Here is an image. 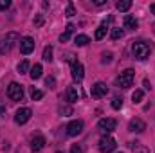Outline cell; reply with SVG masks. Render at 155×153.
Returning <instances> with one entry per match:
<instances>
[{
  "label": "cell",
  "mask_w": 155,
  "mask_h": 153,
  "mask_svg": "<svg viewBox=\"0 0 155 153\" xmlns=\"http://www.w3.org/2000/svg\"><path fill=\"white\" fill-rule=\"evenodd\" d=\"M132 54H134L135 60L143 61V60H146L150 56V45L144 43V41H134L132 43Z\"/></svg>",
  "instance_id": "cell-1"
},
{
  "label": "cell",
  "mask_w": 155,
  "mask_h": 153,
  "mask_svg": "<svg viewBox=\"0 0 155 153\" xmlns=\"http://www.w3.org/2000/svg\"><path fill=\"white\" fill-rule=\"evenodd\" d=\"M18 33H15V31H11V33H7L4 38L0 40V54H7L13 47H15V43L18 41Z\"/></svg>",
  "instance_id": "cell-2"
},
{
  "label": "cell",
  "mask_w": 155,
  "mask_h": 153,
  "mask_svg": "<svg viewBox=\"0 0 155 153\" xmlns=\"http://www.w3.org/2000/svg\"><path fill=\"white\" fill-rule=\"evenodd\" d=\"M134 76H135V70H132V69L123 70L116 79V86H119V88H130L132 83H134Z\"/></svg>",
  "instance_id": "cell-3"
},
{
  "label": "cell",
  "mask_w": 155,
  "mask_h": 153,
  "mask_svg": "<svg viewBox=\"0 0 155 153\" xmlns=\"http://www.w3.org/2000/svg\"><path fill=\"white\" fill-rule=\"evenodd\" d=\"M7 97L11 99V101H22L24 99V88H22V85H18V83H9V86H7Z\"/></svg>",
  "instance_id": "cell-4"
},
{
  "label": "cell",
  "mask_w": 155,
  "mask_h": 153,
  "mask_svg": "<svg viewBox=\"0 0 155 153\" xmlns=\"http://www.w3.org/2000/svg\"><path fill=\"white\" fill-rule=\"evenodd\" d=\"M116 126H117V121L116 119H112V117L101 119V121L97 122V128H99L101 133H112V132L116 130Z\"/></svg>",
  "instance_id": "cell-5"
},
{
  "label": "cell",
  "mask_w": 155,
  "mask_h": 153,
  "mask_svg": "<svg viewBox=\"0 0 155 153\" xmlns=\"http://www.w3.org/2000/svg\"><path fill=\"white\" fill-rule=\"evenodd\" d=\"M90 94H92V97H94V99H101V97H105V96L108 94V86H107L103 81H97V83H94V85H92Z\"/></svg>",
  "instance_id": "cell-6"
},
{
  "label": "cell",
  "mask_w": 155,
  "mask_h": 153,
  "mask_svg": "<svg viewBox=\"0 0 155 153\" xmlns=\"http://www.w3.org/2000/svg\"><path fill=\"white\" fill-rule=\"evenodd\" d=\"M117 148V144H116V141L112 139V137H103L101 141H99V151L101 153H112L114 150Z\"/></svg>",
  "instance_id": "cell-7"
},
{
  "label": "cell",
  "mask_w": 155,
  "mask_h": 153,
  "mask_svg": "<svg viewBox=\"0 0 155 153\" xmlns=\"http://www.w3.org/2000/svg\"><path fill=\"white\" fill-rule=\"evenodd\" d=\"M35 50V40L31 36H24L20 40V52L22 54H31Z\"/></svg>",
  "instance_id": "cell-8"
},
{
  "label": "cell",
  "mask_w": 155,
  "mask_h": 153,
  "mask_svg": "<svg viewBox=\"0 0 155 153\" xmlns=\"http://www.w3.org/2000/svg\"><path fill=\"white\" fill-rule=\"evenodd\" d=\"M83 132V121H72V122H69L67 124V135H71V137H76Z\"/></svg>",
  "instance_id": "cell-9"
},
{
  "label": "cell",
  "mask_w": 155,
  "mask_h": 153,
  "mask_svg": "<svg viewBox=\"0 0 155 153\" xmlns=\"http://www.w3.org/2000/svg\"><path fill=\"white\" fill-rule=\"evenodd\" d=\"M31 108H20V110H16V114H15V121L18 122V124H25L29 119H31Z\"/></svg>",
  "instance_id": "cell-10"
},
{
  "label": "cell",
  "mask_w": 155,
  "mask_h": 153,
  "mask_svg": "<svg viewBox=\"0 0 155 153\" xmlns=\"http://www.w3.org/2000/svg\"><path fill=\"white\" fill-rule=\"evenodd\" d=\"M128 130H130V132H134V133H141V132H144V130H146V122H144L143 119L135 117V119H132V121H130Z\"/></svg>",
  "instance_id": "cell-11"
},
{
  "label": "cell",
  "mask_w": 155,
  "mask_h": 153,
  "mask_svg": "<svg viewBox=\"0 0 155 153\" xmlns=\"http://www.w3.org/2000/svg\"><path fill=\"white\" fill-rule=\"evenodd\" d=\"M85 76V72H83V65L79 63V61H74L72 63V77L76 79V81H81Z\"/></svg>",
  "instance_id": "cell-12"
},
{
  "label": "cell",
  "mask_w": 155,
  "mask_h": 153,
  "mask_svg": "<svg viewBox=\"0 0 155 153\" xmlns=\"http://www.w3.org/2000/svg\"><path fill=\"white\" fill-rule=\"evenodd\" d=\"M65 97H67V101H69V103H76L78 99H79V94H78L76 86H69V88H67V92H65Z\"/></svg>",
  "instance_id": "cell-13"
},
{
  "label": "cell",
  "mask_w": 155,
  "mask_h": 153,
  "mask_svg": "<svg viewBox=\"0 0 155 153\" xmlns=\"http://www.w3.org/2000/svg\"><path fill=\"white\" fill-rule=\"evenodd\" d=\"M43 146H45V139L38 135V137H35L33 141H31V150L33 151H40V150H43Z\"/></svg>",
  "instance_id": "cell-14"
},
{
  "label": "cell",
  "mask_w": 155,
  "mask_h": 153,
  "mask_svg": "<svg viewBox=\"0 0 155 153\" xmlns=\"http://www.w3.org/2000/svg\"><path fill=\"white\" fill-rule=\"evenodd\" d=\"M124 27H126V29H130V31H134V29H137V27H139V22H137L134 16L126 15V16H124Z\"/></svg>",
  "instance_id": "cell-15"
},
{
  "label": "cell",
  "mask_w": 155,
  "mask_h": 153,
  "mask_svg": "<svg viewBox=\"0 0 155 153\" xmlns=\"http://www.w3.org/2000/svg\"><path fill=\"white\" fill-rule=\"evenodd\" d=\"M72 33H74V25H72V24H69V25L65 27V33L60 36V41H61V43H65L67 40L71 38V34H72Z\"/></svg>",
  "instance_id": "cell-16"
},
{
  "label": "cell",
  "mask_w": 155,
  "mask_h": 153,
  "mask_svg": "<svg viewBox=\"0 0 155 153\" xmlns=\"http://www.w3.org/2000/svg\"><path fill=\"white\" fill-rule=\"evenodd\" d=\"M116 7H117V11L124 13V11H128V9L132 7V0H121V2L116 4Z\"/></svg>",
  "instance_id": "cell-17"
},
{
  "label": "cell",
  "mask_w": 155,
  "mask_h": 153,
  "mask_svg": "<svg viewBox=\"0 0 155 153\" xmlns=\"http://www.w3.org/2000/svg\"><path fill=\"white\" fill-rule=\"evenodd\" d=\"M74 43H76L78 47H83V45L90 43V38H88L87 34H78L76 38H74Z\"/></svg>",
  "instance_id": "cell-18"
},
{
  "label": "cell",
  "mask_w": 155,
  "mask_h": 153,
  "mask_svg": "<svg viewBox=\"0 0 155 153\" xmlns=\"http://www.w3.org/2000/svg\"><path fill=\"white\" fill-rule=\"evenodd\" d=\"M41 72H43L41 65H40V63H36V65L31 69V72H29V74H31V77H33V79H38V77H41Z\"/></svg>",
  "instance_id": "cell-19"
},
{
  "label": "cell",
  "mask_w": 155,
  "mask_h": 153,
  "mask_svg": "<svg viewBox=\"0 0 155 153\" xmlns=\"http://www.w3.org/2000/svg\"><path fill=\"white\" fill-rule=\"evenodd\" d=\"M132 151L134 153H150L146 146H143V144H139V142H132Z\"/></svg>",
  "instance_id": "cell-20"
},
{
  "label": "cell",
  "mask_w": 155,
  "mask_h": 153,
  "mask_svg": "<svg viewBox=\"0 0 155 153\" xmlns=\"http://www.w3.org/2000/svg\"><path fill=\"white\" fill-rule=\"evenodd\" d=\"M41 97H43V92L33 86V88H31V99H33V101H40Z\"/></svg>",
  "instance_id": "cell-21"
},
{
  "label": "cell",
  "mask_w": 155,
  "mask_h": 153,
  "mask_svg": "<svg viewBox=\"0 0 155 153\" xmlns=\"http://www.w3.org/2000/svg\"><path fill=\"white\" fill-rule=\"evenodd\" d=\"M43 60H45V61H52V47H51V45H47V47L43 49Z\"/></svg>",
  "instance_id": "cell-22"
},
{
  "label": "cell",
  "mask_w": 155,
  "mask_h": 153,
  "mask_svg": "<svg viewBox=\"0 0 155 153\" xmlns=\"http://www.w3.org/2000/svg\"><path fill=\"white\" fill-rule=\"evenodd\" d=\"M29 67H31V65H29V61H27V60H24L22 63H18V72H20V74H25V72L29 70Z\"/></svg>",
  "instance_id": "cell-23"
},
{
  "label": "cell",
  "mask_w": 155,
  "mask_h": 153,
  "mask_svg": "<svg viewBox=\"0 0 155 153\" xmlns=\"http://www.w3.org/2000/svg\"><path fill=\"white\" fill-rule=\"evenodd\" d=\"M143 97H144V92H143V90H135V92L132 94L134 103H141V101H143Z\"/></svg>",
  "instance_id": "cell-24"
},
{
  "label": "cell",
  "mask_w": 155,
  "mask_h": 153,
  "mask_svg": "<svg viewBox=\"0 0 155 153\" xmlns=\"http://www.w3.org/2000/svg\"><path fill=\"white\" fill-rule=\"evenodd\" d=\"M105 34H107V27L105 25H99L94 36H96V40H101V38H105Z\"/></svg>",
  "instance_id": "cell-25"
},
{
  "label": "cell",
  "mask_w": 155,
  "mask_h": 153,
  "mask_svg": "<svg viewBox=\"0 0 155 153\" xmlns=\"http://www.w3.org/2000/svg\"><path fill=\"white\" fill-rule=\"evenodd\" d=\"M61 60H63V61H69V63H71V65H72V63H74V61H78V60H76V56H74V54H72V52H65V54H63V56H61Z\"/></svg>",
  "instance_id": "cell-26"
},
{
  "label": "cell",
  "mask_w": 155,
  "mask_h": 153,
  "mask_svg": "<svg viewBox=\"0 0 155 153\" xmlns=\"http://www.w3.org/2000/svg\"><path fill=\"white\" fill-rule=\"evenodd\" d=\"M110 36H112V40H117L123 36V29H119V27H114L112 31H110Z\"/></svg>",
  "instance_id": "cell-27"
},
{
  "label": "cell",
  "mask_w": 155,
  "mask_h": 153,
  "mask_svg": "<svg viewBox=\"0 0 155 153\" xmlns=\"http://www.w3.org/2000/svg\"><path fill=\"white\" fill-rule=\"evenodd\" d=\"M121 106H123V99H121V97H114V99H112V108H114V110H119Z\"/></svg>",
  "instance_id": "cell-28"
},
{
  "label": "cell",
  "mask_w": 155,
  "mask_h": 153,
  "mask_svg": "<svg viewBox=\"0 0 155 153\" xmlns=\"http://www.w3.org/2000/svg\"><path fill=\"white\" fill-rule=\"evenodd\" d=\"M58 112L61 115H72V108H71V106H60Z\"/></svg>",
  "instance_id": "cell-29"
},
{
  "label": "cell",
  "mask_w": 155,
  "mask_h": 153,
  "mask_svg": "<svg viewBox=\"0 0 155 153\" xmlns=\"http://www.w3.org/2000/svg\"><path fill=\"white\" fill-rule=\"evenodd\" d=\"M43 22H45V16H43V15H36V18H35V27H41Z\"/></svg>",
  "instance_id": "cell-30"
},
{
  "label": "cell",
  "mask_w": 155,
  "mask_h": 153,
  "mask_svg": "<svg viewBox=\"0 0 155 153\" xmlns=\"http://www.w3.org/2000/svg\"><path fill=\"white\" fill-rule=\"evenodd\" d=\"M45 85H47L49 88H56V79H54L52 76H49L47 79H45Z\"/></svg>",
  "instance_id": "cell-31"
},
{
  "label": "cell",
  "mask_w": 155,
  "mask_h": 153,
  "mask_svg": "<svg viewBox=\"0 0 155 153\" xmlns=\"http://www.w3.org/2000/svg\"><path fill=\"white\" fill-rule=\"evenodd\" d=\"M101 61H103V63H110V61H112V52H103Z\"/></svg>",
  "instance_id": "cell-32"
},
{
  "label": "cell",
  "mask_w": 155,
  "mask_h": 153,
  "mask_svg": "<svg viewBox=\"0 0 155 153\" xmlns=\"http://www.w3.org/2000/svg\"><path fill=\"white\" fill-rule=\"evenodd\" d=\"M65 15H67V16H74V15H76V11H74V5H72V4H69V5H67Z\"/></svg>",
  "instance_id": "cell-33"
},
{
  "label": "cell",
  "mask_w": 155,
  "mask_h": 153,
  "mask_svg": "<svg viewBox=\"0 0 155 153\" xmlns=\"http://www.w3.org/2000/svg\"><path fill=\"white\" fill-rule=\"evenodd\" d=\"M71 153H83V148L79 144H72L71 146Z\"/></svg>",
  "instance_id": "cell-34"
},
{
  "label": "cell",
  "mask_w": 155,
  "mask_h": 153,
  "mask_svg": "<svg viewBox=\"0 0 155 153\" xmlns=\"http://www.w3.org/2000/svg\"><path fill=\"white\" fill-rule=\"evenodd\" d=\"M11 5V2L9 0H0V11H4V9H7Z\"/></svg>",
  "instance_id": "cell-35"
},
{
  "label": "cell",
  "mask_w": 155,
  "mask_h": 153,
  "mask_svg": "<svg viewBox=\"0 0 155 153\" xmlns=\"http://www.w3.org/2000/svg\"><path fill=\"white\" fill-rule=\"evenodd\" d=\"M4 114H5V105L0 101V115H4Z\"/></svg>",
  "instance_id": "cell-36"
},
{
  "label": "cell",
  "mask_w": 155,
  "mask_h": 153,
  "mask_svg": "<svg viewBox=\"0 0 155 153\" xmlns=\"http://www.w3.org/2000/svg\"><path fill=\"white\" fill-rule=\"evenodd\" d=\"M94 4L96 5H103V4H107V0H94Z\"/></svg>",
  "instance_id": "cell-37"
},
{
  "label": "cell",
  "mask_w": 155,
  "mask_h": 153,
  "mask_svg": "<svg viewBox=\"0 0 155 153\" xmlns=\"http://www.w3.org/2000/svg\"><path fill=\"white\" fill-rule=\"evenodd\" d=\"M144 86H146V90H150V88H152V85H150V81H148V79H144Z\"/></svg>",
  "instance_id": "cell-38"
},
{
  "label": "cell",
  "mask_w": 155,
  "mask_h": 153,
  "mask_svg": "<svg viewBox=\"0 0 155 153\" xmlns=\"http://www.w3.org/2000/svg\"><path fill=\"white\" fill-rule=\"evenodd\" d=\"M150 11H152V13L155 15V4H152V5H150Z\"/></svg>",
  "instance_id": "cell-39"
},
{
  "label": "cell",
  "mask_w": 155,
  "mask_h": 153,
  "mask_svg": "<svg viewBox=\"0 0 155 153\" xmlns=\"http://www.w3.org/2000/svg\"><path fill=\"white\" fill-rule=\"evenodd\" d=\"M153 31H155V24H153Z\"/></svg>",
  "instance_id": "cell-40"
}]
</instances>
